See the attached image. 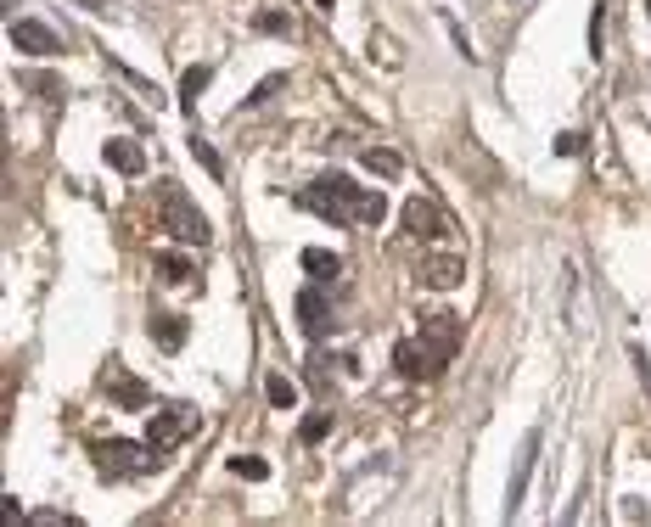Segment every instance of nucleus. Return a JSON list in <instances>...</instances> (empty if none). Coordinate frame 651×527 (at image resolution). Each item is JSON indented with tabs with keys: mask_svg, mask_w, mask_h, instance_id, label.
Returning a JSON list of instances; mask_svg holds the SVG:
<instances>
[{
	"mask_svg": "<svg viewBox=\"0 0 651 527\" xmlns=\"http://www.w3.org/2000/svg\"><path fill=\"white\" fill-rule=\"evenodd\" d=\"M360 163L371 168V174H382V180H398V168H405V157H398V152H388V146H365V152H360Z\"/></svg>",
	"mask_w": 651,
	"mask_h": 527,
	"instance_id": "17",
	"label": "nucleus"
},
{
	"mask_svg": "<svg viewBox=\"0 0 651 527\" xmlns=\"http://www.w3.org/2000/svg\"><path fill=\"white\" fill-rule=\"evenodd\" d=\"M304 269H309L314 281H338L343 276V259H338V252H326V247H304Z\"/></svg>",
	"mask_w": 651,
	"mask_h": 527,
	"instance_id": "15",
	"label": "nucleus"
},
{
	"mask_svg": "<svg viewBox=\"0 0 651 527\" xmlns=\"http://www.w3.org/2000/svg\"><path fill=\"white\" fill-rule=\"evenodd\" d=\"M326 432H331V415H326V410H314V415L298 421V438H304V444H321Z\"/></svg>",
	"mask_w": 651,
	"mask_h": 527,
	"instance_id": "21",
	"label": "nucleus"
},
{
	"mask_svg": "<svg viewBox=\"0 0 651 527\" xmlns=\"http://www.w3.org/2000/svg\"><path fill=\"white\" fill-rule=\"evenodd\" d=\"M460 276H467V259H455V252H438V259H427V264H422V281H427L433 292L460 286Z\"/></svg>",
	"mask_w": 651,
	"mask_h": 527,
	"instance_id": "12",
	"label": "nucleus"
},
{
	"mask_svg": "<svg viewBox=\"0 0 651 527\" xmlns=\"http://www.w3.org/2000/svg\"><path fill=\"white\" fill-rule=\"evenodd\" d=\"M101 152H107V163L118 168V174H141V168H146V152H141L135 140H107Z\"/></svg>",
	"mask_w": 651,
	"mask_h": 527,
	"instance_id": "14",
	"label": "nucleus"
},
{
	"mask_svg": "<svg viewBox=\"0 0 651 527\" xmlns=\"http://www.w3.org/2000/svg\"><path fill=\"white\" fill-rule=\"evenodd\" d=\"M292 309H298V326H304V336H326V331H331V309H326V298H321V286H304Z\"/></svg>",
	"mask_w": 651,
	"mask_h": 527,
	"instance_id": "10",
	"label": "nucleus"
},
{
	"mask_svg": "<svg viewBox=\"0 0 651 527\" xmlns=\"http://www.w3.org/2000/svg\"><path fill=\"white\" fill-rule=\"evenodd\" d=\"M281 84H287V73H270V79H259V84H253V96H242V107H264V101L276 96ZM242 107H236V113H242Z\"/></svg>",
	"mask_w": 651,
	"mask_h": 527,
	"instance_id": "20",
	"label": "nucleus"
},
{
	"mask_svg": "<svg viewBox=\"0 0 651 527\" xmlns=\"http://www.w3.org/2000/svg\"><path fill=\"white\" fill-rule=\"evenodd\" d=\"M422 343L450 365V360H455V348H460V320H455V314H444V309L427 314V320H422Z\"/></svg>",
	"mask_w": 651,
	"mask_h": 527,
	"instance_id": "8",
	"label": "nucleus"
},
{
	"mask_svg": "<svg viewBox=\"0 0 651 527\" xmlns=\"http://www.w3.org/2000/svg\"><path fill=\"white\" fill-rule=\"evenodd\" d=\"M29 522H39V527H56V522H68L62 511H29Z\"/></svg>",
	"mask_w": 651,
	"mask_h": 527,
	"instance_id": "29",
	"label": "nucleus"
},
{
	"mask_svg": "<svg viewBox=\"0 0 651 527\" xmlns=\"http://www.w3.org/2000/svg\"><path fill=\"white\" fill-rule=\"evenodd\" d=\"M158 269H163V281H192V259H185V252H175V247H163L158 252Z\"/></svg>",
	"mask_w": 651,
	"mask_h": 527,
	"instance_id": "18",
	"label": "nucleus"
},
{
	"mask_svg": "<svg viewBox=\"0 0 651 527\" xmlns=\"http://www.w3.org/2000/svg\"><path fill=\"white\" fill-rule=\"evenodd\" d=\"M158 214H163V230H175V242H192V247L208 242V219L185 202V191H180V185H169V180L158 185Z\"/></svg>",
	"mask_w": 651,
	"mask_h": 527,
	"instance_id": "2",
	"label": "nucleus"
},
{
	"mask_svg": "<svg viewBox=\"0 0 651 527\" xmlns=\"http://www.w3.org/2000/svg\"><path fill=\"white\" fill-rule=\"evenodd\" d=\"M534 460H539V432L522 438V455H517V472H511V489H506V516H517V511H522V494H528Z\"/></svg>",
	"mask_w": 651,
	"mask_h": 527,
	"instance_id": "9",
	"label": "nucleus"
},
{
	"mask_svg": "<svg viewBox=\"0 0 651 527\" xmlns=\"http://www.w3.org/2000/svg\"><path fill=\"white\" fill-rule=\"evenodd\" d=\"M101 387H107V398H113L118 410H146V404H152V387H146V382H135V376H124L118 365H107V370H101Z\"/></svg>",
	"mask_w": 651,
	"mask_h": 527,
	"instance_id": "6",
	"label": "nucleus"
},
{
	"mask_svg": "<svg viewBox=\"0 0 651 527\" xmlns=\"http://www.w3.org/2000/svg\"><path fill=\"white\" fill-rule=\"evenodd\" d=\"M601 34H606V12L595 6V17H590V51L601 56Z\"/></svg>",
	"mask_w": 651,
	"mask_h": 527,
	"instance_id": "28",
	"label": "nucleus"
},
{
	"mask_svg": "<svg viewBox=\"0 0 651 527\" xmlns=\"http://www.w3.org/2000/svg\"><path fill=\"white\" fill-rule=\"evenodd\" d=\"M23 84H29V90H46V101H56V96H62V84H56V79H46V73H23Z\"/></svg>",
	"mask_w": 651,
	"mask_h": 527,
	"instance_id": "27",
	"label": "nucleus"
},
{
	"mask_svg": "<svg viewBox=\"0 0 651 527\" xmlns=\"http://www.w3.org/2000/svg\"><path fill=\"white\" fill-rule=\"evenodd\" d=\"M405 230H410V236H444V214H438V208L427 202V197H410L405 202Z\"/></svg>",
	"mask_w": 651,
	"mask_h": 527,
	"instance_id": "11",
	"label": "nucleus"
},
{
	"mask_svg": "<svg viewBox=\"0 0 651 527\" xmlns=\"http://www.w3.org/2000/svg\"><path fill=\"white\" fill-rule=\"evenodd\" d=\"M388 219V197L382 191H365V202H360V225H382Z\"/></svg>",
	"mask_w": 651,
	"mask_h": 527,
	"instance_id": "25",
	"label": "nucleus"
},
{
	"mask_svg": "<svg viewBox=\"0 0 651 527\" xmlns=\"http://www.w3.org/2000/svg\"><path fill=\"white\" fill-rule=\"evenodd\" d=\"M230 472H236L242 482H264L270 477V466H264L259 455H236V460H230Z\"/></svg>",
	"mask_w": 651,
	"mask_h": 527,
	"instance_id": "22",
	"label": "nucleus"
},
{
	"mask_svg": "<svg viewBox=\"0 0 651 527\" xmlns=\"http://www.w3.org/2000/svg\"><path fill=\"white\" fill-rule=\"evenodd\" d=\"M214 84V68L208 62H197V68H185V79H180V101H185V113H197V96Z\"/></svg>",
	"mask_w": 651,
	"mask_h": 527,
	"instance_id": "16",
	"label": "nucleus"
},
{
	"mask_svg": "<svg viewBox=\"0 0 651 527\" xmlns=\"http://www.w3.org/2000/svg\"><path fill=\"white\" fill-rule=\"evenodd\" d=\"M152 449L130 444V438H107V444H96V472L101 477H141L146 466H152Z\"/></svg>",
	"mask_w": 651,
	"mask_h": 527,
	"instance_id": "3",
	"label": "nucleus"
},
{
	"mask_svg": "<svg viewBox=\"0 0 651 527\" xmlns=\"http://www.w3.org/2000/svg\"><path fill=\"white\" fill-rule=\"evenodd\" d=\"M393 365H398V376H405V382H433V376L444 370V360H438L427 343H398V348H393Z\"/></svg>",
	"mask_w": 651,
	"mask_h": 527,
	"instance_id": "5",
	"label": "nucleus"
},
{
	"mask_svg": "<svg viewBox=\"0 0 651 527\" xmlns=\"http://www.w3.org/2000/svg\"><path fill=\"white\" fill-rule=\"evenodd\" d=\"M646 17H651V0H646Z\"/></svg>",
	"mask_w": 651,
	"mask_h": 527,
	"instance_id": "32",
	"label": "nucleus"
},
{
	"mask_svg": "<svg viewBox=\"0 0 651 527\" xmlns=\"http://www.w3.org/2000/svg\"><path fill=\"white\" fill-rule=\"evenodd\" d=\"M146 331H152V343L163 348V353H175L180 343H185V320H180V314H152V320H146Z\"/></svg>",
	"mask_w": 651,
	"mask_h": 527,
	"instance_id": "13",
	"label": "nucleus"
},
{
	"mask_svg": "<svg viewBox=\"0 0 651 527\" xmlns=\"http://www.w3.org/2000/svg\"><path fill=\"white\" fill-rule=\"evenodd\" d=\"M298 202L309 208V214L331 219V225H360V202H365V191H360V185H354L348 174H326V180H314L309 191H298Z\"/></svg>",
	"mask_w": 651,
	"mask_h": 527,
	"instance_id": "1",
	"label": "nucleus"
},
{
	"mask_svg": "<svg viewBox=\"0 0 651 527\" xmlns=\"http://www.w3.org/2000/svg\"><path fill=\"white\" fill-rule=\"evenodd\" d=\"M578 152H584V135H578V130L556 135V157H578Z\"/></svg>",
	"mask_w": 651,
	"mask_h": 527,
	"instance_id": "26",
	"label": "nucleus"
},
{
	"mask_svg": "<svg viewBox=\"0 0 651 527\" xmlns=\"http://www.w3.org/2000/svg\"><path fill=\"white\" fill-rule=\"evenodd\" d=\"M314 6H321V12H331V6H338V0H314Z\"/></svg>",
	"mask_w": 651,
	"mask_h": 527,
	"instance_id": "31",
	"label": "nucleus"
},
{
	"mask_svg": "<svg viewBox=\"0 0 651 527\" xmlns=\"http://www.w3.org/2000/svg\"><path fill=\"white\" fill-rule=\"evenodd\" d=\"M264 393H270V404H276V410H292V404H298V387H292L287 376H270Z\"/></svg>",
	"mask_w": 651,
	"mask_h": 527,
	"instance_id": "19",
	"label": "nucleus"
},
{
	"mask_svg": "<svg viewBox=\"0 0 651 527\" xmlns=\"http://www.w3.org/2000/svg\"><path fill=\"white\" fill-rule=\"evenodd\" d=\"M185 146H192V157L208 168V174H225V163H219V152H214V146H208L202 135H192V140H185Z\"/></svg>",
	"mask_w": 651,
	"mask_h": 527,
	"instance_id": "24",
	"label": "nucleus"
},
{
	"mask_svg": "<svg viewBox=\"0 0 651 527\" xmlns=\"http://www.w3.org/2000/svg\"><path fill=\"white\" fill-rule=\"evenodd\" d=\"M192 427H197V410H185V404H163V410H152V427H146V449H152V455L175 449Z\"/></svg>",
	"mask_w": 651,
	"mask_h": 527,
	"instance_id": "4",
	"label": "nucleus"
},
{
	"mask_svg": "<svg viewBox=\"0 0 651 527\" xmlns=\"http://www.w3.org/2000/svg\"><path fill=\"white\" fill-rule=\"evenodd\" d=\"M253 29H259V34H281V39H292V17H287V12H259V17H253Z\"/></svg>",
	"mask_w": 651,
	"mask_h": 527,
	"instance_id": "23",
	"label": "nucleus"
},
{
	"mask_svg": "<svg viewBox=\"0 0 651 527\" xmlns=\"http://www.w3.org/2000/svg\"><path fill=\"white\" fill-rule=\"evenodd\" d=\"M6 34H12V46L29 51V56H56V51H62V39H56L46 23H34V17H12Z\"/></svg>",
	"mask_w": 651,
	"mask_h": 527,
	"instance_id": "7",
	"label": "nucleus"
},
{
	"mask_svg": "<svg viewBox=\"0 0 651 527\" xmlns=\"http://www.w3.org/2000/svg\"><path fill=\"white\" fill-rule=\"evenodd\" d=\"M640 376H646V382H651V360H646V353H640Z\"/></svg>",
	"mask_w": 651,
	"mask_h": 527,
	"instance_id": "30",
	"label": "nucleus"
}]
</instances>
